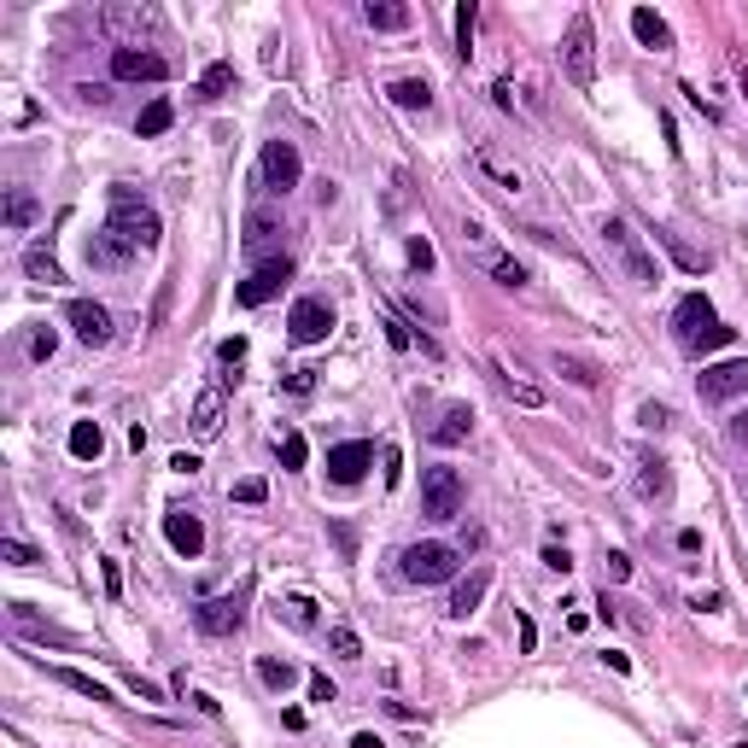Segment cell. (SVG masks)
Listing matches in <instances>:
<instances>
[{
	"instance_id": "obj_33",
	"label": "cell",
	"mask_w": 748,
	"mask_h": 748,
	"mask_svg": "<svg viewBox=\"0 0 748 748\" xmlns=\"http://www.w3.org/2000/svg\"><path fill=\"white\" fill-rule=\"evenodd\" d=\"M228 88H234V65H228V59L205 65V76H199V99H223Z\"/></svg>"
},
{
	"instance_id": "obj_48",
	"label": "cell",
	"mask_w": 748,
	"mask_h": 748,
	"mask_svg": "<svg viewBox=\"0 0 748 748\" xmlns=\"http://www.w3.org/2000/svg\"><path fill=\"white\" fill-rule=\"evenodd\" d=\"M643 427H650V433H666V427H673V410H666V404H643Z\"/></svg>"
},
{
	"instance_id": "obj_2",
	"label": "cell",
	"mask_w": 748,
	"mask_h": 748,
	"mask_svg": "<svg viewBox=\"0 0 748 748\" xmlns=\"http://www.w3.org/2000/svg\"><path fill=\"white\" fill-rule=\"evenodd\" d=\"M602 246L614 252V264L626 269V281H637V287L661 281V275H655V252L643 246V234H637L626 217H602Z\"/></svg>"
},
{
	"instance_id": "obj_19",
	"label": "cell",
	"mask_w": 748,
	"mask_h": 748,
	"mask_svg": "<svg viewBox=\"0 0 748 748\" xmlns=\"http://www.w3.org/2000/svg\"><path fill=\"white\" fill-rule=\"evenodd\" d=\"M550 368L562 374L567 386H579V392H596L602 386V368L591 363V357H573V351H550Z\"/></svg>"
},
{
	"instance_id": "obj_52",
	"label": "cell",
	"mask_w": 748,
	"mask_h": 748,
	"mask_svg": "<svg viewBox=\"0 0 748 748\" xmlns=\"http://www.w3.org/2000/svg\"><path fill=\"white\" fill-rule=\"evenodd\" d=\"M287 392H293V398L316 392V374H311V368H293V374H287Z\"/></svg>"
},
{
	"instance_id": "obj_44",
	"label": "cell",
	"mask_w": 748,
	"mask_h": 748,
	"mask_svg": "<svg viewBox=\"0 0 748 748\" xmlns=\"http://www.w3.org/2000/svg\"><path fill=\"white\" fill-rule=\"evenodd\" d=\"M304 456H311L304 433H287V438H281V468H304Z\"/></svg>"
},
{
	"instance_id": "obj_63",
	"label": "cell",
	"mask_w": 748,
	"mask_h": 748,
	"mask_svg": "<svg viewBox=\"0 0 748 748\" xmlns=\"http://www.w3.org/2000/svg\"><path fill=\"white\" fill-rule=\"evenodd\" d=\"M351 748H381V736H368V731H363V736H351Z\"/></svg>"
},
{
	"instance_id": "obj_25",
	"label": "cell",
	"mask_w": 748,
	"mask_h": 748,
	"mask_svg": "<svg viewBox=\"0 0 748 748\" xmlns=\"http://www.w3.org/2000/svg\"><path fill=\"white\" fill-rule=\"evenodd\" d=\"M497 386H503L521 410H544V386L538 381H521V368H508V363H497Z\"/></svg>"
},
{
	"instance_id": "obj_23",
	"label": "cell",
	"mask_w": 748,
	"mask_h": 748,
	"mask_svg": "<svg viewBox=\"0 0 748 748\" xmlns=\"http://www.w3.org/2000/svg\"><path fill=\"white\" fill-rule=\"evenodd\" d=\"M632 35H637L643 47H655V53H666V47H673V29H666V18L650 12V6H632Z\"/></svg>"
},
{
	"instance_id": "obj_1",
	"label": "cell",
	"mask_w": 748,
	"mask_h": 748,
	"mask_svg": "<svg viewBox=\"0 0 748 748\" xmlns=\"http://www.w3.org/2000/svg\"><path fill=\"white\" fill-rule=\"evenodd\" d=\"M673 334H678V345H684V351L702 357V351H720V345H731L736 327H725L702 293H684V298H678V311H673Z\"/></svg>"
},
{
	"instance_id": "obj_12",
	"label": "cell",
	"mask_w": 748,
	"mask_h": 748,
	"mask_svg": "<svg viewBox=\"0 0 748 748\" xmlns=\"http://www.w3.org/2000/svg\"><path fill=\"white\" fill-rule=\"evenodd\" d=\"M298 176H304V158H298L293 141H269L264 146V187L269 193H293Z\"/></svg>"
},
{
	"instance_id": "obj_3",
	"label": "cell",
	"mask_w": 748,
	"mask_h": 748,
	"mask_svg": "<svg viewBox=\"0 0 748 748\" xmlns=\"http://www.w3.org/2000/svg\"><path fill=\"white\" fill-rule=\"evenodd\" d=\"M112 234H123L129 246H158L164 240V223H158V211L146 205L135 187H112Z\"/></svg>"
},
{
	"instance_id": "obj_14",
	"label": "cell",
	"mask_w": 748,
	"mask_h": 748,
	"mask_svg": "<svg viewBox=\"0 0 748 748\" xmlns=\"http://www.w3.org/2000/svg\"><path fill=\"white\" fill-rule=\"evenodd\" d=\"M71 327H76V339L83 345H112V311L106 304H94V298H71Z\"/></svg>"
},
{
	"instance_id": "obj_15",
	"label": "cell",
	"mask_w": 748,
	"mask_h": 748,
	"mask_svg": "<svg viewBox=\"0 0 748 748\" xmlns=\"http://www.w3.org/2000/svg\"><path fill=\"white\" fill-rule=\"evenodd\" d=\"M164 538H169V550L187 555V562L205 550V526H199L193 508H164Z\"/></svg>"
},
{
	"instance_id": "obj_50",
	"label": "cell",
	"mask_w": 748,
	"mask_h": 748,
	"mask_svg": "<svg viewBox=\"0 0 748 748\" xmlns=\"http://www.w3.org/2000/svg\"><path fill=\"white\" fill-rule=\"evenodd\" d=\"M264 497H269L264 480H240V485H234V503H264Z\"/></svg>"
},
{
	"instance_id": "obj_46",
	"label": "cell",
	"mask_w": 748,
	"mask_h": 748,
	"mask_svg": "<svg viewBox=\"0 0 748 748\" xmlns=\"http://www.w3.org/2000/svg\"><path fill=\"white\" fill-rule=\"evenodd\" d=\"M386 339H392V351H410V345H415V334H410L404 316H386Z\"/></svg>"
},
{
	"instance_id": "obj_9",
	"label": "cell",
	"mask_w": 748,
	"mask_h": 748,
	"mask_svg": "<svg viewBox=\"0 0 748 748\" xmlns=\"http://www.w3.org/2000/svg\"><path fill=\"white\" fill-rule=\"evenodd\" d=\"M287 281H293V264H287V257H269V264H257L252 275H246V281L234 287V298H240L246 311H257V304H269V298L281 293Z\"/></svg>"
},
{
	"instance_id": "obj_51",
	"label": "cell",
	"mask_w": 748,
	"mask_h": 748,
	"mask_svg": "<svg viewBox=\"0 0 748 748\" xmlns=\"http://www.w3.org/2000/svg\"><path fill=\"white\" fill-rule=\"evenodd\" d=\"M410 269H421V275H427V269H433V246H427L421 234H415V240H410Z\"/></svg>"
},
{
	"instance_id": "obj_41",
	"label": "cell",
	"mask_w": 748,
	"mask_h": 748,
	"mask_svg": "<svg viewBox=\"0 0 748 748\" xmlns=\"http://www.w3.org/2000/svg\"><path fill=\"white\" fill-rule=\"evenodd\" d=\"M275 234V217H264V211H252L246 217V252H257V246Z\"/></svg>"
},
{
	"instance_id": "obj_36",
	"label": "cell",
	"mask_w": 748,
	"mask_h": 748,
	"mask_svg": "<svg viewBox=\"0 0 748 748\" xmlns=\"http://www.w3.org/2000/svg\"><path fill=\"white\" fill-rule=\"evenodd\" d=\"M169 123H176V106H169V99H153V106L135 117V129H141V135H164Z\"/></svg>"
},
{
	"instance_id": "obj_7",
	"label": "cell",
	"mask_w": 748,
	"mask_h": 748,
	"mask_svg": "<svg viewBox=\"0 0 748 748\" xmlns=\"http://www.w3.org/2000/svg\"><path fill=\"white\" fill-rule=\"evenodd\" d=\"M456 567H462V550H451V544H410L404 550V579L410 585H445L456 579Z\"/></svg>"
},
{
	"instance_id": "obj_20",
	"label": "cell",
	"mask_w": 748,
	"mask_h": 748,
	"mask_svg": "<svg viewBox=\"0 0 748 748\" xmlns=\"http://www.w3.org/2000/svg\"><path fill=\"white\" fill-rule=\"evenodd\" d=\"M637 497H643V503H666V497H673V468H666L661 456H643V462H637Z\"/></svg>"
},
{
	"instance_id": "obj_60",
	"label": "cell",
	"mask_w": 748,
	"mask_h": 748,
	"mask_svg": "<svg viewBox=\"0 0 748 748\" xmlns=\"http://www.w3.org/2000/svg\"><path fill=\"white\" fill-rule=\"evenodd\" d=\"M169 468H176V474H199V456L182 451V456H169Z\"/></svg>"
},
{
	"instance_id": "obj_64",
	"label": "cell",
	"mask_w": 748,
	"mask_h": 748,
	"mask_svg": "<svg viewBox=\"0 0 748 748\" xmlns=\"http://www.w3.org/2000/svg\"><path fill=\"white\" fill-rule=\"evenodd\" d=\"M743 497H748V485H743Z\"/></svg>"
},
{
	"instance_id": "obj_59",
	"label": "cell",
	"mask_w": 748,
	"mask_h": 748,
	"mask_svg": "<svg viewBox=\"0 0 748 748\" xmlns=\"http://www.w3.org/2000/svg\"><path fill=\"white\" fill-rule=\"evenodd\" d=\"M725 433H731L736 445H748V410H736V415H731V427H725Z\"/></svg>"
},
{
	"instance_id": "obj_24",
	"label": "cell",
	"mask_w": 748,
	"mask_h": 748,
	"mask_svg": "<svg viewBox=\"0 0 748 748\" xmlns=\"http://www.w3.org/2000/svg\"><path fill=\"white\" fill-rule=\"evenodd\" d=\"M386 94H392V106H404V112H433V83H427V76H398Z\"/></svg>"
},
{
	"instance_id": "obj_38",
	"label": "cell",
	"mask_w": 748,
	"mask_h": 748,
	"mask_svg": "<svg viewBox=\"0 0 748 748\" xmlns=\"http://www.w3.org/2000/svg\"><path fill=\"white\" fill-rule=\"evenodd\" d=\"M327 650H334L339 661H363V637H357L351 626H334V632H327Z\"/></svg>"
},
{
	"instance_id": "obj_39",
	"label": "cell",
	"mask_w": 748,
	"mask_h": 748,
	"mask_svg": "<svg viewBox=\"0 0 748 748\" xmlns=\"http://www.w3.org/2000/svg\"><path fill=\"white\" fill-rule=\"evenodd\" d=\"M257 678H264V684H269V690H287V684H293V666H287V661H275V655H257Z\"/></svg>"
},
{
	"instance_id": "obj_56",
	"label": "cell",
	"mask_w": 748,
	"mask_h": 748,
	"mask_svg": "<svg viewBox=\"0 0 748 748\" xmlns=\"http://www.w3.org/2000/svg\"><path fill=\"white\" fill-rule=\"evenodd\" d=\"M129 690L141 696V702H164V690H158V684H146L141 673H129Z\"/></svg>"
},
{
	"instance_id": "obj_26",
	"label": "cell",
	"mask_w": 748,
	"mask_h": 748,
	"mask_svg": "<svg viewBox=\"0 0 748 748\" xmlns=\"http://www.w3.org/2000/svg\"><path fill=\"white\" fill-rule=\"evenodd\" d=\"M655 240L666 246V252H673V264L684 269V275H707V269H713V257L707 252H696L690 240H678V234H666V228H655Z\"/></svg>"
},
{
	"instance_id": "obj_5",
	"label": "cell",
	"mask_w": 748,
	"mask_h": 748,
	"mask_svg": "<svg viewBox=\"0 0 748 748\" xmlns=\"http://www.w3.org/2000/svg\"><path fill=\"white\" fill-rule=\"evenodd\" d=\"M246 596H252V579L240 585V591H223V596H205V602L193 608V626L205 637H234L246 626Z\"/></svg>"
},
{
	"instance_id": "obj_8",
	"label": "cell",
	"mask_w": 748,
	"mask_h": 748,
	"mask_svg": "<svg viewBox=\"0 0 748 748\" xmlns=\"http://www.w3.org/2000/svg\"><path fill=\"white\" fill-rule=\"evenodd\" d=\"M696 392H702V404H731V398H748V357L707 363L702 374H696Z\"/></svg>"
},
{
	"instance_id": "obj_21",
	"label": "cell",
	"mask_w": 748,
	"mask_h": 748,
	"mask_svg": "<svg viewBox=\"0 0 748 748\" xmlns=\"http://www.w3.org/2000/svg\"><path fill=\"white\" fill-rule=\"evenodd\" d=\"M485 591H492V567H474L468 579H456V591H451V614H456V620H468V614L485 602Z\"/></svg>"
},
{
	"instance_id": "obj_4",
	"label": "cell",
	"mask_w": 748,
	"mask_h": 748,
	"mask_svg": "<svg viewBox=\"0 0 748 748\" xmlns=\"http://www.w3.org/2000/svg\"><path fill=\"white\" fill-rule=\"evenodd\" d=\"M562 76L573 88H591L596 83V29L591 12H573L567 18V35H562Z\"/></svg>"
},
{
	"instance_id": "obj_18",
	"label": "cell",
	"mask_w": 748,
	"mask_h": 748,
	"mask_svg": "<svg viewBox=\"0 0 748 748\" xmlns=\"http://www.w3.org/2000/svg\"><path fill=\"white\" fill-rule=\"evenodd\" d=\"M99 24L112 29V35H146V29H158V12L153 6H106Z\"/></svg>"
},
{
	"instance_id": "obj_30",
	"label": "cell",
	"mask_w": 748,
	"mask_h": 748,
	"mask_svg": "<svg viewBox=\"0 0 748 748\" xmlns=\"http://www.w3.org/2000/svg\"><path fill=\"white\" fill-rule=\"evenodd\" d=\"M47 678L53 684H65V690H76V696H94V702H112V690L106 684H94L88 673H76V666H47Z\"/></svg>"
},
{
	"instance_id": "obj_31",
	"label": "cell",
	"mask_w": 748,
	"mask_h": 748,
	"mask_svg": "<svg viewBox=\"0 0 748 748\" xmlns=\"http://www.w3.org/2000/svg\"><path fill=\"white\" fill-rule=\"evenodd\" d=\"M35 217H42L35 193H29V187H6V228H29Z\"/></svg>"
},
{
	"instance_id": "obj_55",
	"label": "cell",
	"mask_w": 748,
	"mask_h": 748,
	"mask_svg": "<svg viewBox=\"0 0 748 748\" xmlns=\"http://www.w3.org/2000/svg\"><path fill=\"white\" fill-rule=\"evenodd\" d=\"M673 544H678L684 555H696V550H702V532H696V526H678V532H673Z\"/></svg>"
},
{
	"instance_id": "obj_62",
	"label": "cell",
	"mask_w": 748,
	"mask_h": 748,
	"mask_svg": "<svg viewBox=\"0 0 748 748\" xmlns=\"http://www.w3.org/2000/svg\"><path fill=\"white\" fill-rule=\"evenodd\" d=\"M731 59H736V83H743V94H748V47H736Z\"/></svg>"
},
{
	"instance_id": "obj_42",
	"label": "cell",
	"mask_w": 748,
	"mask_h": 748,
	"mask_svg": "<svg viewBox=\"0 0 748 748\" xmlns=\"http://www.w3.org/2000/svg\"><path fill=\"white\" fill-rule=\"evenodd\" d=\"M602 579H608V585H626V579H632V555L608 550V555H602Z\"/></svg>"
},
{
	"instance_id": "obj_32",
	"label": "cell",
	"mask_w": 748,
	"mask_h": 748,
	"mask_svg": "<svg viewBox=\"0 0 748 748\" xmlns=\"http://www.w3.org/2000/svg\"><path fill=\"white\" fill-rule=\"evenodd\" d=\"M24 269H29V281H47V287L65 281V269H59V257L47 252V246H29V252H24Z\"/></svg>"
},
{
	"instance_id": "obj_49",
	"label": "cell",
	"mask_w": 748,
	"mask_h": 748,
	"mask_svg": "<svg viewBox=\"0 0 748 748\" xmlns=\"http://www.w3.org/2000/svg\"><path fill=\"white\" fill-rule=\"evenodd\" d=\"M492 106H497V112H515V83H508V76L492 83Z\"/></svg>"
},
{
	"instance_id": "obj_43",
	"label": "cell",
	"mask_w": 748,
	"mask_h": 748,
	"mask_svg": "<svg viewBox=\"0 0 748 748\" xmlns=\"http://www.w3.org/2000/svg\"><path fill=\"white\" fill-rule=\"evenodd\" d=\"M327 532H334L339 555H345V562H357V526H351V521H327Z\"/></svg>"
},
{
	"instance_id": "obj_58",
	"label": "cell",
	"mask_w": 748,
	"mask_h": 748,
	"mask_svg": "<svg viewBox=\"0 0 748 748\" xmlns=\"http://www.w3.org/2000/svg\"><path fill=\"white\" fill-rule=\"evenodd\" d=\"M515 626H521V655H532V650H538V626L526 620V614H521V620H515Z\"/></svg>"
},
{
	"instance_id": "obj_53",
	"label": "cell",
	"mask_w": 748,
	"mask_h": 748,
	"mask_svg": "<svg viewBox=\"0 0 748 748\" xmlns=\"http://www.w3.org/2000/svg\"><path fill=\"white\" fill-rule=\"evenodd\" d=\"M217 357L240 368V363H246V339H240V334H234V339H223V345H217Z\"/></svg>"
},
{
	"instance_id": "obj_13",
	"label": "cell",
	"mask_w": 748,
	"mask_h": 748,
	"mask_svg": "<svg viewBox=\"0 0 748 748\" xmlns=\"http://www.w3.org/2000/svg\"><path fill=\"white\" fill-rule=\"evenodd\" d=\"M368 468H374V445H368V438H345V445L327 451V480L334 485H357Z\"/></svg>"
},
{
	"instance_id": "obj_61",
	"label": "cell",
	"mask_w": 748,
	"mask_h": 748,
	"mask_svg": "<svg viewBox=\"0 0 748 748\" xmlns=\"http://www.w3.org/2000/svg\"><path fill=\"white\" fill-rule=\"evenodd\" d=\"M398 474H404V456L386 451V485H398Z\"/></svg>"
},
{
	"instance_id": "obj_47",
	"label": "cell",
	"mask_w": 748,
	"mask_h": 748,
	"mask_svg": "<svg viewBox=\"0 0 748 748\" xmlns=\"http://www.w3.org/2000/svg\"><path fill=\"white\" fill-rule=\"evenodd\" d=\"M544 567H550V573H573V555H567V544H544Z\"/></svg>"
},
{
	"instance_id": "obj_45",
	"label": "cell",
	"mask_w": 748,
	"mask_h": 748,
	"mask_svg": "<svg viewBox=\"0 0 748 748\" xmlns=\"http://www.w3.org/2000/svg\"><path fill=\"white\" fill-rule=\"evenodd\" d=\"M53 351H59V334H53V327H35V334H29V357H35V363H47Z\"/></svg>"
},
{
	"instance_id": "obj_17",
	"label": "cell",
	"mask_w": 748,
	"mask_h": 748,
	"mask_svg": "<svg viewBox=\"0 0 748 748\" xmlns=\"http://www.w3.org/2000/svg\"><path fill=\"white\" fill-rule=\"evenodd\" d=\"M223 392H217V386H205V392L193 398V410H187V427H193V438H217L223 433Z\"/></svg>"
},
{
	"instance_id": "obj_34",
	"label": "cell",
	"mask_w": 748,
	"mask_h": 748,
	"mask_svg": "<svg viewBox=\"0 0 748 748\" xmlns=\"http://www.w3.org/2000/svg\"><path fill=\"white\" fill-rule=\"evenodd\" d=\"M480 269H485V275H492L497 287H526V269L515 264V257H508V252H492V257H485Z\"/></svg>"
},
{
	"instance_id": "obj_35",
	"label": "cell",
	"mask_w": 748,
	"mask_h": 748,
	"mask_svg": "<svg viewBox=\"0 0 748 748\" xmlns=\"http://www.w3.org/2000/svg\"><path fill=\"white\" fill-rule=\"evenodd\" d=\"M275 614H281L287 626H298V632H311V626H316V602H311V596H287V602H275Z\"/></svg>"
},
{
	"instance_id": "obj_22",
	"label": "cell",
	"mask_w": 748,
	"mask_h": 748,
	"mask_svg": "<svg viewBox=\"0 0 748 748\" xmlns=\"http://www.w3.org/2000/svg\"><path fill=\"white\" fill-rule=\"evenodd\" d=\"M129 252H135V246H129L123 234H112V228H99L94 240H88V264H94V269H123Z\"/></svg>"
},
{
	"instance_id": "obj_29",
	"label": "cell",
	"mask_w": 748,
	"mask_h": 748,
	"mask_svg": "<svg viewBox=\"0 0 748 748\" xmlns=\"http://www.w3.org/2000/svg\"><path fill=\"white\" fill-rule=\"evenodd\" d=\"M99 451H106V433H99V421H76V427H71V456H76V462H99Z\"/></svg>"
},
{
	"instance_id": "obj_37",
	"label": "cell",
	"mask_w": 748,
	"mask_h": 748,
	"mask_svg": "<svg viewBox=\"0 0 748 748\" xmlns=\"http://www.w3.org/2000/svg\"><path fill=\"white\" fill-rule=\"evenodd\" d=\"M474 24H480V6L468 0V6H456V59L474 53Z\"/></svg>"
},
{
	"instance_id": "obj_6",
	"label": "cell",
	"mask_w": 748,
	"mask_h": 748,
	"mask_svg": "<svg viewBox=\"0 0 748 748\" xmlns=\"http://www.w3.org/2000/svg\"><path fill=\"white\" fill-rule=\"evenodd\" d=\"M421 515L427 521H456L462 515V474L456 468H421Z\"/></svg>"
},
{
	"instance_id": "obj_10",
	"label": "cell",
	"mask_w": 748,
	"mask_h": 748,
	"mask_svg": "<svg viewBox=\"0 0 748 748\" xmlns=\"http://www.w3.org/2000/svg\"><path fill=\"white\" fill-rule=\"evenodd\" d=\"M327 327H334V304H327V298H316V293L298 298L293 316H287V334H293V345H322Z\"/></svg>"
},
{
	"instance_id": "obj_11",
	"label": "cell",
	"mask_w": 748,
	"mask_h": 748,
	"mask_svg": "<svg viewBox=\"0 0 748 748\" xmlns=\"http://www.w3.org/2000/svg\"><path fill=\"white\" fill-rule=\"evenodd\" d=\"M112 76H117V83H164L169 59L153 53V47H117V53H112Z\"/></svg>"
},
{
	"instance_id": "obj_54",
	"label": "cell",
	"mask_w": 748,
	"mask_h": 748,
	"mask_svg": "<svg viewBox=\"0 0 748 748\" xmlns=\"http://www.w3.org/2000/svg\"><path fill=\"white\" fill-rule=\"evenodd\" d=\"M99 579H106V596H123V573H117V562H99Z\"/></svg>"
},
{
	"instance_id": "obj_16",
	"label": "cell",
	"mask_w": 748,
	"mask_h": 748,
	"mask_svg": "<svg viewBox=\"0 0 748 748\" xmlns=\"http://www.w3.org/2000/svg\"><path fill=\"white\" fill-rule=\"evenodd\" d=\"M474 164H480L485 176H492V182L503 187V193H521V187H526L521 164H515V158H508V153H503V146H497V141H480V146H474Z\"/></svg>"
},
{
	"instance_id": "obj_40",
	"label": "cell",
	"mask_w": 748,
	"mask_h": 748,
	"mask_svg": "<svg viewBox=\"0 0 748 748\" xmlns=\"http://www.w3.org/2000/svg\"><path fill=\"white\" fill-rule=\"evenodd\" d=\"M0 562H12V567H35V562H42V550H35V544H24V538H0Z\"/></svg>"
},
{
	"instance_id": "obj_28",
	"label": "cell",
	"mask_w": 748,
	"mask_h": 748,
	"mask_svg": "<svg viewBox=\"0 0 748 748\" xmlns=\"http://www.w3.org/2000/svg\"><path fill=\"white\" fill-rule=\"evenodd\" d=\"M363 18H368V29H410L415 24V12H410V6H398V0H368Z\"/></svg>"
},
{
	"instance_id": "obj_27",
	"label": "cell",
	"mask_w": 748,
	"mask_h": 748,
	"mask_svg": "<svg viewBox=\"0 0 748 748\" xmlns=\"http://www.w3.org/2000/svg\"><path fill=\"white\" fill-rule=\"evenodd\" d=\"M468 433H474V410H468V404H451V410L433 421V445H462Z\"/></svg>"
},
{
	"instance_id": "obj_57",
	"label": "cell",
	"mask_w": 748,
	"mask_h": 748,
	"mask_svg": "<svg viewBox=\"0 0 748 748\" xmlns=\"http://www.w3.org/2000/svg\"><path fill=\"white\" fill-rule=\"evenodd\" d=\"M311 702H334V684H327V673H311Z\"/></svg>"
}]
</instances>
